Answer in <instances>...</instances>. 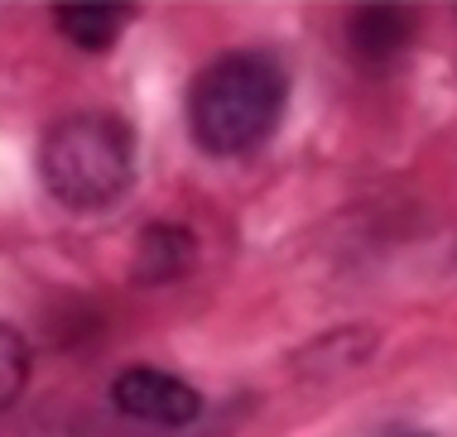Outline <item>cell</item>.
Wrapping results in <instances>:
<instances>
[{"label": "cell", "mask_w": 457, "mask_h": 437, "mask_svg": "<svg viewBox=\"0 0 457 437\" xmlns=\"http://www.w3.org/2000/svg\"><path fill=\"white\" fill-rule=\"evenodd\" d=\"M289 102V78L261 48L212 58L188 87V130L207 154H245L265 144Z\"/></svg>", "instance_id": "6da1fadb"}, {"label": "cell", "mask_w": 457, "mask_h": 437, "mask_svg": "<svg viewBox=\"0 0 457 437\" xmlns=\"http://www.w3.org/2000/svg\"><path fill=\"white\" fill-rule=\"evenodd\" d=\"M39 173L63 207H78V211L111 207L130 187V173H135L130 125L116 120L111 111L63 116L39 144Z\"/></svg>", "instance_id": "7a4b0ae2"}, {"label": "cell", "mask_w": 457, "mask_h": 437, "mask_svg": "<svg viewBox=\"0 0 457 437\" xmlns=\"http://www.w3.org/2000/svg\"><path fill=\"white\" fill-rule=\"evenodd\" d=\"M111 404L126 418L159 423V428H188L203 414V394L188 380L159 370V366H130L111 380Z\"/></svg>", "instance_id": "3957f363"}, {"label": "cell", "mask_w": 457, "mask_h": 437, "mask_svg": "<svg viewBox=\"0 0 457 437\" xmlns=\"http://www.w3.org/2000/svg\"><path fill=\"white\" fill-rule=\"evenodd\" d=\"M347 44H352V54L361 58L366 68L395 62L404 48L414 44V15L400 10V5H361V10H352Z\"/></svg>", "instance_id": "277c9868"}, {"label": "cell", "mask_w": 457, "mask_h": 437, "mask_svg": "<svg viewBox=\"0 0 457 437\" xmlns=\"http://www.w3.org/2000/svg\"><path fill=\"white\" fill-rule=\"evenodd\" d=\"M193 260H197L193 235L183 227H174V221H154L140 235V250H135V279H145V284L179 279L183 269H193Z\"/></svg>", "instance_id": "5b68a950"}, {"label": "cell", "mask_w": 457, "mask_h": 437, "mask_svg": "<svg viewBox=\"0 0 457 437\" xmlns=\"http://www.w3.org/2000/svg\"><path fill=\"white\" fill-rule=\"evenodd\" d=\"M135 20L130 5H58L54 10V24L68 44L87 48V54H102L126 34V24Z\"/></svg>", "instance_id": "8992f818"}, {"label": "cell", "mask_w": 457, "mask_h": 437, "mask_svg": "<svg viewBox=\"0 0 457 437\" xmlns=\"http://www.w3.org/2000/svg\"><path fill=\"white\" fill-rule=\"evenodd\" d=\"M24 384H29V342L10 322H0V408L15 404Z\"/></svg>", "instance_id": "52a82bcc"}, {"label": "cell", "mask_w": 457, "mask_h": 437, "mask_svg": "<svg viewBox=\"0 0 457 437\" xmlns=\"http://www.w3.org/2000/svg\"><path fill=\"white\" fill-rule=\"evenodd\" d=\"M404 437H428V433H404Z\"/></svg>", "instance_id": "ba28073f"}]
</instances>
